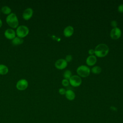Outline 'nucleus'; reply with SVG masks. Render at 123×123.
<instances>
[{
    "mask_svg": "<svg viewBox=\"0 0 123 123\" xmlns=\"http://www.w3.org/2000/svg\"><path fill=\"white\" fill-rule=\"evenodd\" d=\"M109 51V48L108 46L105 44L101 43L96 47L94 49V53L98 57H103L107 55Z\"/></svg>",
    "mask_w": 123,
    "mask_h": 123,
    "instance_id": "nucleus-1",
    "label": "nucleus"
},
{
    "mask_svg": "<svg viewBox=\"0 0 123 123\" xmlns=\"http://www.w3.org/2000/svg\"><path fill=\"white\" fill-rule=\"evenodd\" d=\"M6 22L12 28H15L18 26V19L16 15L14 13H11L6 17Z\"/></svg>",
    "mask_w": 123,
    "mask_h": 123,
    "instance_id": "nucleus-2",
    "label": "nucleus"
},
{
    "mask_svg": "<svg viewBox=\"0 0 123 123\" xmlns=\"http://www.w3.org/2000/svg\"><path fill=\"white\" fill-rule=\"evenodd\" d=\"M28 28L24 25H21L18 26L16 30V35L18 37L23 38L25 37L29 33Z\"/></svg>",
    "mask_w": 123,
    "mask_h": 123,
    "instance_id": "nucleus-3",
    "label": "nucleus"
},
{
    "mask_svg": "<svg viewBox=\"0 0 123 123\" xmlns=\"http://www.w3.org/2000/svg\"><path fill=\"white\" fill-rule=\"evenodd\" d=\"M76 72L79 76L83 77H86L89 75L90 70L87 66L82 65L77 68Z\"/></svg>",
    "mask_w": 123,
    "mask_h": 123,
    "instance_id": "nucleus-4",
    "label": "nucleus"
},
{
    "mask_svg": "<svg viewBox=\"0 0 123 123\" xmlns=\"http://www.w3.org/2000/svg\"><path fill=\"white\" fill-rule=\"evenodd\" d=\"M69 83L73 86L77 87L79 86L82 83V79L78 75H74L71 77L69 80Z\"/></svg>",
    "mask_w": 123,
    "mask_h": 123,
    "instance_id": "nucleus-5",
    "label": "nucleus"
},
{
    "mask_svg": "<svg viewBox=\"0 0 123 123\" xmlns=\"http://www.w3.org/2000/svg\"><path fill=\"white\" fill-rule=\"evenodd\" d=\"M28 86V83L27 81L25 79H21L17 81L16 87L19 90H24L27 88Z\"/></svg>",
    "mask_w": 123,
    "mask_h": 123,
    "instance_id": "nucleus-6",
    "label": "nucleus"
},
{
    "mask_svg": "<svg viewBox=\"0 0 123 123\" xmlns=\"http://www.w3.org/2000/svg\"><path fill=\"white\" fill-rule=\"evenodd\" d=\"M122 32L120 29L117 27H113L110 32L111 37L113 39H118L121 36Z\"/></svg>",
    "mask_w": 123,
    "mask_h": 123,
    "instance_id": "nucleus-7",
    "label": "nucleus"
},
{
    "mask_svg": "<svg viewBox=\"0 0 123 123\" xmlns=\"http://www.w3.org/2000/svg\"><path fill=\"white\" fill-rule=\"evenodd\" d=\"M67 65V62L65 60L63 59H59L55 63V66L58 69L62 70L66 67Z\"/></svg>",
    "mask_w": 123,
    "mask_h": 123,
    "instance_id": "nucleus-8",
    "label": "nucleus"
},
{
    "mask_svg": "<svg viewBox=\"0 0 123 123\" xmlns=\"http://www.w3.org/2000/svg\"><path fill=\"white\" fill-rule=\"evenodd\" d=\"M33 14V10L31 8H27L25 10L23 13V18L25 20H29Z\"/></svg>",
    "mask_w": 123,
    "mask_h": 123,
    "instance_id": "nucleus-9",
    "label": "nucleus"
},
{
    "mask_svg": "<svg viewBox=\"0 0 123 123\" xmlns=\"http://www.w3.org/2000/svg\"><path fill=\"white\" fill-rule=\"evenodd\" d=\"M5 37L8 39H13L16 36V33L14 30L11 28L7 29L4 32Z\"/></svg>",
    "mask_w": 123,
    "mask_h": 123,
    "instance_id": "nucleus-10",
    "label": "nucleus"
},
{
    "mask_svg": "<svg viewBox=\"0 0 123 123\" xmlns=\"http://www.w3.org/2000/svg\"><path fill=\"white\" fill-rule=\"evenodd\" d=\"M97 62V58L95 56L92 55L89 56L86 59V63L89 66L94 65Z\"/></svg>",
    "mask_w": 123,
    "mask_h": 123,
    "instance_id": "nucleus-11",
    "label": "nucleus"
},
{
    "mask_svg": "<svg viewBox=\"0 0 123 123\" xmlns=\"http://www.w3.org/2000/svg\"><path fill=\"white\" fill-rule=\"evenodd\" d=\"M74 33V28L72 26L69 25L66 26L63 30V34L66 37L71 36Z\"/></svg>",
    "mask_w": 123,
    "mask_h": 123,
    "instance_id": "nucleus-12",
    "label": "nucleus"
},
{
    "mask_svg": "<svg viewBox=\"0 0 123 123\" xmlns=\"http://www.w3.org/2000/svg\"><path fill=\"white\" fill-rule=\"evenodd\" d=\"M65 94L66 98L69 100H73L75 98V95L74 92L71 89H69L66 91Z\"/></svg>",
    "mask_w": 123,
    "mask_h": 123,
    "instance_id": "nucleus-13",
    "label": "nucleus"
},
{
    "mask_svg": "<svg viewBox=\"0 0 123 123\" xmlns=\"http://www.w3.org/2000/svg\"><path fill=\"white\" fill-rule=\"evenodd\" d=\"M24 42V40L22 38L15 37L12 40V43L14 46H17L22 44Z\"/></svg>",
    "mask_w": 123,
    "mask_h": 123,
    "instance_id": "nucleus-14",
    "label": "nucleus"
},
{
    "mask_svg": "<svg viewBox=\"0 0 123 123\" xmlns=\"http://www.w3.org/2000/svg\"><path fill=\"white\" fill-rule=\"evenodd\" d=\"M9 71L8 68L5 65L0 64V74L5 75Z\"/></svg>",
    "mask_w": 123,
    "mask_h": 123,
    "instance_id": "nucleus-15",
    "label": "nucleus"
},
{
    "mask_svg": "<svg viewBox=\"0 0 123 123\" xmlns=\"http://www.w3.org/2000/svg\"><path fill=\"white\" fill-rule=\"evenodd\" d=\"M0 11L3 14L9 15L11 13V9L7 6H4L1 7Z\"/></svg>",
    "mask_w": 123,
    "mask_h": 123,
    "instance_id": "nucleus-16",
    "label": "nucleus"
},
{
    "mask_svg": "<svg viewBox=\"0 0 123 123\" xmlns=\"http://www.w3.org/2000/svg\"><path fill=\"white\" fill-rule=\"evenodd\" d=\"M91 72L95 74H99L101 72V68L98 66H95L91 69Z\"/></svg>",
    "mask_w": 123,
    "mask_h": 123,
    "instance_id": "nucleus-17",
    "label": "nucleus"
},
{
    "mask_svg": "<svg viewBox=\"0 0 123 123\" xmlns=\"http://www.w3.org/2000/svg\"><path fill=\"white\" fill-rule=\"evenodd\" d=\"M71 76H72V73L70 70H67L64 72L63 77H64V79L69 80Z\"/></svg>",
    "mask_w": 123,
    "mask_h": 123,
    "instance_id": "nucleus-18",
    "label": "nucleus"
},
{
    "mask_svg": "<svg viewBox=\"0 0 123 123\" xmlns=\"http://www.w3.org/2000/svg\"><path fill=\"white\" fill-rule=\"evenodd\" d=\"M62 85L64 86H67L69 85V81L67 79H64L62 80Z\"/></svg>",
    "mask_w": 123,
    "mask_h": 123,
    "instance_id": "nucleus-19",
    "label": "nucleus"
},
{
    "mask_svg": "<svg viewBox=\"0 0 123 123\" xmlns=\"http://www.w3.org/2000/svg\"><path fill=\"white\" fill-rule=\"evenodd\" d=\"M72 60V56L71 55H68L66 56L65 61L67 62H70Z\"/></svg>",
    "mask_w": 123,
    "mask_h": 123,
    "instance_id": "nucleus-20",
    "label": "nucleus"
},
{
    "mask_svg": "<svg viewBox=\"0 0 123 123\" xmlns=\"http://www.w3.org/2000/svg\"><path fill=\"white\" fill-rule=\"evenodd\" d=\"M59 92L61 95H64L65 94L66 90H65V89H64L63 88H61L59 90Z\"/></svg>",
    "mask_w": 123,
    "mask_h": 123,
    "instance_id": "nucleus-21",
    "label": "nucleus"
},
{
    "mask_svg": "<svg viewBox=\"0 0 123 123\" xmlns=\"http://www.w3.org/2000/svg\"><path fill=\"white\" fill-rule=\"evenodd\" d=\"M118 11L120 12H123V4H120L118 7Z\"/></svg>",
    "mask_w": 123,
    "mask_h": 123,
    "instance_id": "nucleus-22",
    "label": "nucleus"
},
{
    "mask_svg": "<svg viewBox=\"0 0 123 123\" xmlns=\"http://www.w3.org/2000/svg\"><path fill=\"white\" fill-rule=\"evenodd\" d=\"M111 25L114 27H116L117 26V23L115 20H112L111 23Z\"/></svg>",
    "mask_w": 123,
    "mask_h": 123,
    "instance_id": "nucleus-23",
    "label": "nucleus"
},
{
    "mask_svg": "<svg viewBox=\"0 0 123 123\" xmlns=\"http://www.w3.org/2000/svg\"><path fill=\"white\" fill-rule=\"evenodd\" d=\"M94 53H95V52H94V50L93 49H90L88 50V53L90 55H92Z\"/></svg>",
    "mask_w": 123,
    "mask_h": 123,
    "instance_id": "nucleus-24",
    "label": "nucleus"
},
{
    "mask_svg": "<svg viewBox=\"0 0 123 123\" xmlns=\"http://www.w3.org/2000/svg\"><path fill=\"white\" fill-rule=\"evenodd\" d=\"M2 21H1V20L0 19V28L1 27V26H2Z\"/></svg>",
    "mask_w": 123,
    "mask_h": 123,
    "instance_id": "nucleus-25",
    "label": "nucleus"
},
{
    "mask_svg": "<svg viewBox=\"0 0 123 123\" xmlns=\"http://www.w3.org/2000/svg\"><path fill=\"white\" fill-rule=\"evenodd\" d=\"M0 12H1V11H0Z\"/></svg>",
    "mask_w": 123,
    "mask_h": 123,
    "instance_id": "nucleus-26",
    "label": "nucleus"
}]
</instances>
